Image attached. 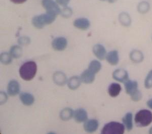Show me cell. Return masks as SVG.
I'll list each match as a JSON object with an SVG mask.
<instances>
[{
  "label": "cell",
  "instance_id": "obj_1",
  "mask_svg": "<svg viewBox=\"0 0 152 134\" xmlns=\"http://www.w3.org/2000/svg\"><path fill=\"white\" fill-rule=\"evenodd\" d=\"M37 66L34 61L24 63L19 69L20 77L25 81H29L34 79L36 74Z\"/></svg>",
  "mask_w": 152,
  "mask_h": 134
},
{
  "label": "cell",
  "instance_id": "obj_2",
  "mask_svg": "<svg viewBox=\"0 0 152 134\" xmlns=\"http://www.w3.org/2000/svg\"><path fill=\"white\" fill-rule=\"evenodd\" d=\"M56 15L46 13L34 17L32 19V23L35 28L41 29L46 25L52 23L56 20Z\"/></svg>",
  "mask_w": 152,
  "mask_h": 134
},
{
  "label": "cell",
  "instance_id": "obj_3",
  "mask_svg": "<svg viewBox=\"0 0 152 134\" xmlns=\"http://www.w3.org/2000/svg\"><path fill=\"white\" fill-rule=\"evenodd\" d=\"M134 121L138 127H147L152 123V113L146 109L140 110L135 116Z\"/></svg>",
  "mask_w": 152,
  "mask_h": 134
},
{
  "label": "cell",
  "instance_id": "obj_4",
  "mask_svg": "<svg viewBox=\"0 0 152 134\" xmlns=\"http://www.w3.org/2000/svg\"><path fill=\"white\" fill-rule=\"evenodd\" d=\"M124 131L125 127L123 124L112 122L105 125L102 128V134H122Z\"/></svg>",
  "mask_w": 152,
  "mask_h": 134
},
{
  "label": "cell",
  "instance_id": "obj_5",
  "mask_svg": "<svg viewBox=\"0 0 152 134\" xmlns=\"http://www.w3.org/2000/svg\"><path fill=\"white\" fill-rule=\"evenodd\" d=\"M42 4L47 13L56 16L61 13V9L53 0H42Z\"/></svg>",
  "mask_w": 152,
  "mask_h": 134
},
{
  "label": "cell",
  "instance_id": "obj_6",
  "mask_svg": "<svg viewBox=\"0 0 152 134\" xmlns=\"http://www.w3.org/2000/svg\"><path fill=\"white\" fill-rule=\"evenodd\" d=\"M113 77L118 82L125 83L128 80V72L123 69H118L113 72Z\"/></svg>",
  "mask_w": 152,
  "mask_h": 134
},
{
  "label": "cell",
  "instance_id": "obj_7",
  "mask_svg": "<svg viewBox=\"0 0 152 134\" xmlns=\"http://www.w3.org/2000/svg\"><path fill=\"white\" fill-rule=\"evenodd\" d=\"M124 83L126 93L129 95L130 96H132L140 91L138 90V84L136 81H130L128 79Z\"/></svg>",
  "mask_w": 152,
  "mask_h": 134
},
{
  "label": "cell",
  "instance_id": "obj_8",
  "mask_svg": "<svg viewBox=\"0 0 152 134\" xmlns=\"http://www.w3.org/2000/svg\"><path fill=\"white\" fill-rule=\"evenodd\" d=\"M67 40L64 37H58L56 38L53 41L52 46L55 50L61 51L66 48L67 46Z\"/></svg>",
  "mask_w": 152,
  "mask_h": 134
},
{
  "label": "cell",
  "instance_id": "obj_9",
  "mask_svg": "<svg viewBox=\"0 0 152 134\" xmlns=\"http://www.w3.org/2000/svg\"><path fill=\"white\" fill-rule=\"evenodd\" d=\"M7 91L8 94L11 96H16L20 91V85L19 83L15 80L10 81L7 87Z\"/></svg>",
  "mask_w": 152,
  "mask_h": 134
},
{
  "label": "cell",
  "instance_id": "obj_10",
  "mask_svg": "<svg viewBox=\"0 0 152 134\" xmlns=\"http://www.w3.org/2000/svg\"><path fill=\"white\" fill-rule=\"evenodd\" d=\"M73 117L75 120L77 122H85L88 119V115L86 111L83 109H77L74 112Z\"/></svg>",
  "mask_w": 152,
  "mask_h": 134
},
{
  "label": "cell",
  "instance_id": "obj_11",
  "mask_svg": "<svg viewBox=\"0 0 152 134\" xmlns=\"http://www.w3.org/2000/svg\"><path fill=\"white\" fill-rule=\"evenodd\" d=\"M99 122L96 119H90L85 122L84 128L87 132L94 133L96 131L99 127Z\"/></svg>",
  "mask_w": 152,
  "mask_h": 134
},
{
  "label": "cell",
  "instance_id": "obj_12",
  "mask_svg": "<svg viewBox=\"0 0 152 134\" xmlns=\"http://www.w3.org/2000/svg\"><path fill=\"white\" fill-rule=\"evenodd\" d=\"M93 52L95 56L99 60H104L106 58L107 52L105 48L102 45H95L93 48Z\"/></svg>",
  "mask_w": 152,
  "mask_h": 134
},
{
  "label": "cell",
  "instance_id": "obj_13",
  "mask_svg": "<svg viewBox=\"0 0 152 134\" xmlns=\"http://www.w3.org/2000/svg\"><path fill=\"white\" fill-rule=\"evenodd\" d=\"M74 25L78 29L86 30L90 27V21L85 18H78L74 21Z\"/></svg>",
  "mask_w": 152,
  "mask_h": 134
},
{
  "label": "cell",
  "instance_id": "obj_14",
  "mask_svg": "<svg viewBox=\"0 0 152 134\" xmlns=\"http://www.w3.org/2000/svg\"><path fill=\"white\" fill-rule=\"evenodd\" d=\"M95 74L89 69L84 71L81 76L82 82L85 84H91L93 83L95 79Z\"/></svg>",
  "mask_w": 152,
  "mask_h": 134
},
{
  "label": "cell",
  "instance_id": "obj_15",
  "mask_svg": "<svg viewBox=\"0 0 152 134\" xmlns=\"http://www.w3.org/2000/svg\"><path fill=\"white\" fill-rule=\"evenodd\" d=\"M106 59L107 62L111 65L116 66L118 63L119 61V53L116 50L110 51L106 56Z\"/></svg>",
  "mask_w": 152,
  "mask_h": 134
},
{
  "label": "cell",
  "instance_id": "obj_16",
  "mask_svg": "<svg viewBox=\"0 0 152 134\" xmlns=\"http://www.w3.org/2000/svg\"><path fill=\"white\" fill-rule=\"evenodd\" d=\"M54 83L58 86H63L67 82V79L64 72L57 71L54 73L53 76Z\"/></svg>",
  "mask_w": 152,
  "mask_h": 134
},
{
  "label": "cell",
  "instance_id": "obj_17",
  "mask_svg": "<svg viewBox=\"0 0 152 134\" xmlns=\"http://www.w3.org/2000/svg\"><path fill=\"white\" fill-rule=\"evenodd\" d=\"M20 99L21 101L24 105L26 106H30L33 104L35 99L34 97L32 95L29 94L28 93H21L20 94Z\"/></svg>",
  "mask_w": 152,
  "mask_h": 134
},
{
  "label": "cell",
  "instance_id": "obj_18",
  "mask_svg": "<svg viewBox=\"0 0 152 134\" xmlns=\"http://www.w3.org/2000/svg\"><path fill=\"white\" fill-rule=\"evenodd\" d=\"M122 88L121 86L117 83H113L108 88V93L112 97H116L121 92Z\"/></svg>",
  "mask_w": 152,
  "mask_h": 134
},
{
  "label": "cell",
  "instance_id": "obj_19",
  "mask_svg": "<svg viewBox=\"0 0 152 134\" xmlns=\"http://www.w3.org/2000/svg\"><path fill=\"white\" fill-rule=\"evenodd\" d=\"M82 80L80 77L77 76H74L71 77L67 82V85L71 90H76L79 87Z\"/></svg>",
  "mask_w": 152,
  "mask_h": 134
},
{
  "label": "cell",
  "instance_id": "obj_20",
  "mask_svg": "<svg viewBox=\"0 0 152 134\" xmlns=\"http://www.w3.org/2000/svg\"><path fill=\"white\" fill-rule=\"evenodd\" d=\"M123 122L125 127L128 131H131L133 128L132 114L130 112L126 114L123 118Z\"/></svg>",
  "mask_w": 152,
  "mask_h": 134
},
{
  "label": "cell",
  "instance_id": "obj_21",
  "mask_svg": "<svg viewBox=\"0 0 152 134\" xmlns=\"http://www.w3.org/2000/svg\"><path fill=\"white\" fill-rule=\"evenodd\" d=\"M73 109L70 108H66L61 110L60 113V117L62 120L67 121L70 119L74 115Z\"/></svg>",
  "mask_w": 152,
  "mask_h": 134
},
{
  "label": "cell",
  "instance_id": "obj_22",
  "mask_svg": "<svg viewBox=\"0 0 152 134\" xmlns=\"http://www.w3.org/2000/svg\"><path fill=\"white\" fill-rule=\"evenodd\" d=\"M130 58L133 62L140 63L143 60V55L140 51L133 50L130 54Z\"/></svg>",
  "mask_w": 152,
  "mask_h": 134
},
{
  "label": "cell",
  "instance_id": "obj_23",
  "mask_svg": "<svg viewBox=\"0 0 152 134\" xmlns=\"http://www.w3.org/2000/svg\"><path fill=\"white\" fill-rule=\"evenodd\" d=\"M10 54L14 58H18L23 54V50L19 46H13L11 48Z\"/></svg>",
  "mask_w": 152,
  "mask_h": 134
},
{
  "label": "cell",
  "instance_id": "obj_24",
  "mask_svg": "<svg viewBox=\"0 0 152 134\" xmlns=\"http://www.w3.org/2000/svg\"><path fill=\"white\" fill-rule=\"evenodd\" d=\"M102 68V64L100 62L97 60H93L90 62L88 67V69H89L92 72H94L95 74L100 71Z\"/></svg>",
  "mask_w": 152,
  "mask_h": 134
},
{
  "label": "cell",
  "instance_id": "obj_25",
  "mask_svg": "<svg viewBox=\"0 0 152 134\" xmlns=\"http://www.w3.org/2000/svg\"><path fill=\"white\" fill-rule=\"evenodd\" d=\"M119 21L121 24L124 26H129L131 23L129 15L125 12H123L119 16Z\"/></svg>",
  "mask_w": 152,
  "mask_h": 134
},
{
  "label": "cell",
  "instance_id": "obj_26",
  "mask_svg": "<svg viewBox=\"0 0 152 134\" xmlns=\"http://www.w3.org/2000/svg\"><path fill=\"white\" fill-rule=\"evenodd\" d=\"M12 56L10 53H6V52L3 53L1 54V57H0L1 62L5 65L9 64L12 61Z\"/></svg>",
  "mask_w": 152,
  "mask_h": 134
},
{
  "label": "cell",
  "instance_id": "obj_27",
  "mask_svg": "<svg viewBox=\"0 0 152 134\" xmlns=\"http://www.w3.org/2000/svg\"><path fill=\"white\" fill-rule=\"evenodd\" d=\"M149 9H150V5L147 2H142L140 3L139 4L138 6V12L140 13H145L149 11Z\"/></svg>",
  "mask_w": 152,
  "mask_h": 134
},
{
  "label": "cell",
  "instance_id": "obj_28",
  "mask_svg": "<svg viewBox=\"0 0 152 134\" xmlns=\"http://www.w3.org/2000/svg\"><path fill=\"white\" fill-rule=\"evenodd\" d=\"M145 86L147 89L152 88V71L149 72L145 81Z\"/></svg>",
  "mask_w": 152,
  "mask_h": 134
},
{
  "label": "cell",
  "instance_id": "obj_29",
  "mask_svg": "<svg viewBox=\"0 0 152 134\" xmlns=\"http://www.w3.org/2000/svg\"><path fill=\"white\" fill-rule=\"evenodd\" d=\"M61 14L62 17L69 18L72 15V10L69 7H65L61 11Z\"/></svg>",
  "mask_w": 152,
  "mask_h": 134
},
{
  "label": "cell",
  "instance_id": "obj_30",
  "mask_svg": "<svg viewBox=\"0 0 152 134\" xmlns=\"http://www.w3.org/2000/svg\"><path fill=\"white\" fill-rule=\"evenodd\" d=\"M31 40L28 36H22L19 38L18 40V42L20 45H26L29 44Z\"/></svg>",
  "mask_w": 152,
  "mask_h": 134
},
{
  "label": "cell",
  "instance_id": "obj_31",
  "mask_svg": "<svg viewBox=\"0 0 152 134\" xmlns=\"http://www.w3.org/2000/svg\"><path fill=\"white\" fill-rule=\"evenodd\" d=\"M7 95L4 92H1V104H3L4 103H5L7 101Z\"/></svg>",
  "mask_w": 152,
  "mask_h": 134
},
{
  "label": "cell",
  "instance_id": "obj_32",
  "mask_svg": "<svg viewBox=\"0 0 152 134\" xmlns=\"http://www.w3.org/2000/svg\"><path fill=\"white\" fill-rule=\"evenodd\" d=\"M56 1L57 4L64 7H66L70 1V0H56Z\"/></svg>",
  "mask_w": 152,
  "mask_h": 134
},
{
  "label": "cell",
  "instance_id": "obj_33",
  "mask_svg": "<svg viewBox=\"0 0 152 134\" xmlns=\"http://www.w3.org/2000/svg\"><path fill=\"white\" fill-rule=\"evenodd\" d=\"M10 1L13 3L20 4H23L25 2H26L27 0H10Z\"/></svg>",
  "mask_w": 152,
  "mask_h": 134
},
{
  "label": "cell",
  "instance_id": "obj_34",
  "mask_svg": "<svg viewBox=\"0 0 152 134\" xmlns=\"http://www.w3.org/2000/svg\"><path fill=\"white\" fill-rule=\"evenodd\" d=\"M147 105L149 107L150 109H152V99L149 100L147 102Z\"/></svg>",
  "mask_w": 152,
  "mask_h": 134
},
{
  "label": "cell",
  "instance_id": "obj_35",
  "mask_svg": "<svg viewBox=\"0 0 152 134\" xmlns=\"http://www.w3.org/2000/svg\"><path fill=\"white\" fill-rule=\"evenodd\" d=\"M117 0H108V1H109L110 3H114L115 2H116Z\"/></svg>",
  "mask_w": 152,
  "mask_h": 134
},
{
  "label": "cell",
  "instance_id": "obj_36",
  "mask_svg": "<svg viewBox=\"0 0 152 134\" xmlns=\"http://www.w3.org/2000/svg\"><path fill=\"white\" fill-rule=\"evenodd\" d=\"M149 133H150V134H152V127H151V128L150 129V130Z\"/></svg>",
  "mask_w": 152,
  "mask_h": 134
},
{
  "label": "cell",
  "instance_id": "obj_37",
  "mask_svg": "<svg viewBox=\"0 0 152 134\" xmlns=\"http://www.w3.org/2000/svg\"><path fill=\"white\" fill-rule=\"evenodd\" d=\"M100 1H105V0H100Z\"/></svg>",
  "mask_w": 152,
  "mask_h": 134
}]
</instances>
